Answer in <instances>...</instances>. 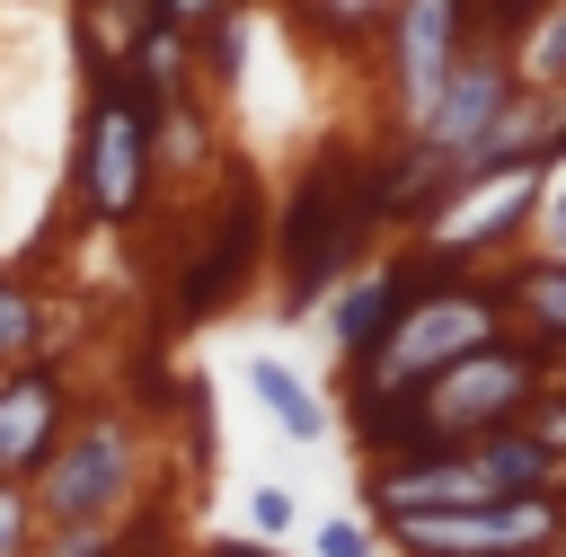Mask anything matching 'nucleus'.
<instances>
[{
	"label": "nucleus",
	"instance_id": "1",
	"mask_svg": "<svg viewBox=\"0 0 566 557\" xmlns=\"http://www.w3.org/2000/svg\"><path fill=\"white\" fill-rule=\"evenodd\" d=\"M265 239H274V256H283V318H310L318 292L389 239V230H380V203H371V159L318 150V159L283 186V212H265Z\"/></svg>",
	"mask_w": 566,
	"mask_h": 557
},
{
	"label": "nucleus",
	"instance_id": "2",
	"mask_svg": "<svg viewBox=\"0 0 566 557\" xmlns=\"http://www.w3.org/2000/svg\"><path fill=\"white\" fill-rule=\"evenodd\" d=\"M27 504L44 530H124L150 504V416L71 407V424L27 477Z\"/></svg>",
	"mask_w": 566,
	"mask_h": 557
},
{
	"label": "nucleus",
	"instance_id": "3",
	"mask_svg": "<svg viewBox=\"0 0 566 557\" xmlns=\"http://www.w3.org/2000/svg\"><path fill=\"white\" fill-rule=\"evenodd\" d=\"M486 336H504V301H495V283H486V274H451V265H424V283L407 292V309L389 318V336H380L363 362H345V389H371V398H407V389H424L442 362L478 354Z\"/></svg>",
	"mask_w": 566,
	"mask_h": 557
},
{
	"label": "nucleus",
	"instance_id": "4",
	"mask_svg": "<svg viewBox=\"0 0 566 557\" xmlns=\"http://www.w3.org/2000/svg\"><path fill=\"white\" fill-rule=\"evenodd\" d=\"M88 80H97V97H88V124H80V150H71V195L97 230H133L159 195V159H150L159 97L133 71H88Z\"/></svg>",
	"mask_w": 566,
	"mask_h": 557
},
{
	"label": "nucleus",
	"instance_id": "5",
	"mask_svg": "<svg viewBox=\"0 0 566 557\" xmlns=\"http://www.w3.org/2000/svg\"><path fill=\"white\" fill-rule=\"evenodd\" d=\"M539 177H548V168H531V159L469 168L460 186H442V195H433V203H424V212L398 230V248H407V256H424V265L478 274V265H495V256H513V248L531 239Z\"/></svg>",
	"mask_w": 566,
	"mask_h": 557
},
{
	"label": "nucleus",
	"instance_id": "6",
	"mask_svg": "<svg viewBox=\"0 0 566 557\" xmlns=\"http://www.w3.org/2000/svg\"><path fill=\"white\" fill-rule=\"evenodd\" d=\"M539 398H548V354L504 327V336H486L478 354L442 362L424 389H407V407H416V451H442V442H478V433H495V424H522Z\"/></svg>",
	"mask_w": 566,
	"mask_h": 557
},
{
	"label": "nucleus",
	"instance_id": "7",
	"mask_svg": "<svg viewBox=\"0 0 566 557\" xmlns=\"http://www.w3.org/2000/svg\"><path fill=\"white\" fill-rule=\"evenodd\" d=\"M504 97H513L504 53H495V44H469V53L451 62V80L424 97V115L407 124V150L424 159V177H433V186H460L469 168H486V133H495Z\"/></svg>",
	"mask_w": 566,
	"mask_h": 557
},
{
	"label": "nucleus",
	"instance_id": "8",
	"mask_svg": "<svg viewBox=\"0 0 566 557\" xmlns=\"http://www.w3.org/2000/svg\"><path fill=\"white\" fill-rule=\"evenodd\" d=\"M566 495H504V504H460V513H380L371 530L398 557H539L557 530Z\"/></svg>",
	"mask_w": 566,
	"mask_h": 557
},
{
	"label": "nucleus",
	"instance_id": "9",
	"mask_svg": "<svg viewBox=\"0 0 566 557\" xmlns=\"http://www.w3.org/2000/svg\"><path fill=\"white\" fill-rule=\"evenodd\" d=\"M256 265H265V186H256L248 168H230L221 212H212L203 248H195V256H186V274H177V327L221 318V309L256 283Z\"/></svg>",
	"mask_w": 566,
	"mask_h": 557
},
{
	"label": "nucleus",
	"instance_id": "10",
	"mask_svg": "<svg viewBox=\"0 0 566 557\" xmlns=\"http://www.w3.org/2000/svg\"><path fill=\"white\" fill-rule=\"evenodd\" d=\"M469 0H398L380 27V97H389V133H407L424 115V97L451 80V62L469 53Z\"/></svg>",
	"mask_w": 566,
	"mask_h": 557
},
{
	"label": "nucleus",
	"instance_id": "11",
	"mask_svg": "<svg viewBox=\"0 0 566 557\" xmlns=\"http://www.w3.org/2000/svg\"><path fill=\"white\" fill-rule=\"evenodd\" d=\"M424 283V256H407V248H371L363 265H345L327 292H318V336L345 354V362H363L380 336H389V318L407 309V292Z\"/></svg>",
	"mask_w": 566,
	"mask_h": 557
},
{
	"label": "nucleus",
	"instance_id": "12",
	"mask_svg": "<svg viewBox=\"0 0 566 557\" xmlns=\"http://www.w3.org/2000/svg\"><path fill=\"white\" fill-rule=\"evenodd\" d=\"M71 380H62V362L53 354H35V362H9L0 371V477H35V460L53 451V433L71 424Z\"/></svg>",
	"mask_w": 566,
	"mask_h": 557
},
{
	"label": "nucleus",
	"instance_id": "13",
	"mask_svg": "<svg viewBox=\"0 0 566 557\" xmlns=\"http://www.w3.org/2000/svg\"><path fill=\"white\" fill-rule=\"evenodd\" d=\"M495 301H504V327L522 336V345H539V354H566V265L557 256H504L495 274Z\"/></svg>",
	"mask_w": 566,
	"mask_h": 557
},
{
	"label": "nucleus",
	"instance_id": "14",
	"mask_svg": "<svg viewBox=\"0 0 566 557\" xmlns=\"http://www.w3.org/2000/svg\"><path fill=\"white\" fill-rule=\"evenodd\" d=\"M248 389H256V407L274 416V433H283V442H327V424H336V416H327V398H318L283 354H248Z\"/></svg>",
	"mask_w": 566,
	"mask_h": 557
},
{
	"label": "nucleus",
	"instance_id": "15",
	"mask_svg": "<svg viewBox=\"0 0 566 557\" xmlns=\"http://www.w3.org/2000/svg\"><path fill=\"white\" fill-rule=\"evenodd\" d=\"M495 53H504V80H513V88H548V97H566V0H539Z\"/></svg>",
	"mask_w": 566,
	"mask_h": 557
},
{
	"label": "nucleus",
	"instance_id": "16",
	"mask_svg": "<svg viewBox=\"0 0 566 557\" xmlns=\"http://www.w3.org/2000/svg\"><path fill=\"white\" fill-rule=\"evenodd\" d=\"M35 354H44V292L0 265V371L9 362H35Z\"/></svg>",
	"mask_w": 566,
	"mask_h": 557
},
{
	"label": "nucleus",
	"instance_id": "17",
	"mask_svg": "<svg viewBox=\"0 0 566 557\" xmlns=\"http://www.w3.org/2000/svg\"><path fill=\"white\" fill-rule=\"evenodd\" d=\"M301 9V27L310 35H327V44H363V35H380L389 27V9L398 0H292Z\"/></svg>",
	"mask_w": 566,
	"mask_h": 557
},
{
	"label": "nucleus",
	"instance_id": "18",
	"mask_svg": "<svg viewBox=\"0 0 566 557\" xmlns=\"http://www.w3.org/2000/svg\"><path fill=\"white\" fill-rule=\"evenodd\" d=\"M292 530H301V495L274 486V477H256V486H248V539H274V548H283Z\"/></svg>",
	"mask_w": 566,
	"mask_h": 557
},
{
	"label": "nucleus",
	"instance_id": "19",
	"mask_svg": "<svg viewBox=\"0 0 566 557\" xmlns=\"http://www.w3.org/2000/svg\"><path fill=\"white\" fill-rule=\"evenodd\" d=\"M310 557H380V530H371V513H327V522L310 530Z\"/></svg>",
	"mask_w": 566,
	"mask_h": 557
},
{
	"label": "nucleus",
	"instance_id": "20",
	"mask_svg": "<svg viewBox=\"0 0 566 557\" xmlns=\"http://www.w3.org/2000/svg\"><path fill=\"white\" fill-rule=\"evenodd\" d=\"M35 539H44V522H35L27 486H18V477H0V557H35Z\"/></svg>",
	"mask_w": 566,
	"mask_h": 557
},
{
	"label": "nucleus",
	"instance_id": "21",
	"mask_svg": "<svg viewBox=\"0 0 566 557\" xmlns=\"http://www.w3.org/2000/svg\"><path fill=\"white\" fill-rule=\"evenodd\" d=\"M531 239H539V256H557V265H566V159L539 177V212H531Z\"/></svg>",
	"mask_w": 566,
	"mask_h": 557
},
{
	"label": "nucleus",
	"instance_id": "22",
	"mask_svg": "<svg viewBox=\"0 0 566 557\" xmlns=\"http://www.w3.org/2000/svg\"><path fill=\"white\" fill-rule=\"evenodd\" d=\"M230 9H239V0H150V18H168L177 35H212Z\"/></svg>",
	"mask_w": 566,
	"mask_h": 557
},
{
	"label": "nucleus",
	"instance_id": "23",
	"mask_svg": "<svg viewBox=\"0 0 566 557\" xmlns=\"http://www.w3.org/2000/svg\"><path fill=\"white\" fill-rule=\"evenodd\" d=\"M97 557H168V539H159V530H142V522H124V530H115Z\"/></svg>",
	"mask_w": 566,
	"mask_h": 557
},
{
	"label": "nucleus",
	"instance_id": "24",
	"mask_svg": "<svg viewBox=\"0 0 566 557\" xmlns=\"http://www.w3.org/2000/svg\"><path fill=\"white\" fill-rule=\"evenodd\" d=\"M203 557H283V548H274V539H248V530H212Z\"/></svg>",
	"mask_w": 566,
	"mask_h": 557
},
{
	"label": "nucleus",
	"instance_id": "25",
	"mask_svg": "<svg viewBox=\"0 0 566 557\" xmlns=\"http://www.w3.org/2000/svg\"><path fill=\"white\" fill-rule=\"evenodd\" d=\"M539 557H566V504H557V530H548V548Z\"/></svg>",
	"mask_w": 566,
	"mask_h": 557
},
{
	"label": "nucleus",
	"instance_id": "26",
	"mask_svg": "<svg viewBox=\"0 0 566 557\" xmlns=\"http://www.w3.org/2000/svg\"><path fill=\"white\" fill-rule=\"evenodd\" d=\"M548 389H557V398H566V354H548Z\"/></svg>",
	"mask_w": 566,
	"mask_h": 557
}]
</instances>
